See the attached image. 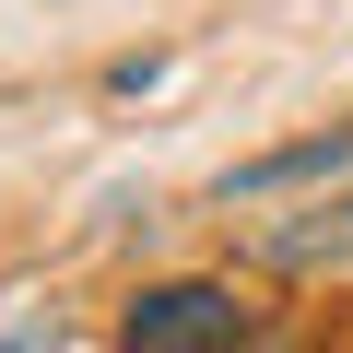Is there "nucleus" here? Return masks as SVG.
I'll use <instances>...</instances> for the list:
<instances>
[{"label":"nucleus","mask_w":353,"mask_h":353,"mask_svg":"<svg viewBox=\"0 0 353 353\" xmlns=\"http://www.w3.org/2000/svg\"><path fill=\"white\" fill-rule=\"evenodd\" d=\"M248 259L259 271H353V189H318L294 212H259L248 224Z\"/></svg>","instance_id":"f03ea898"},{"label":"nucleus","mask_w":353,"mask_h":353,"mask_svg":"<svg viewBox=\"0 0 353 353\" xmlns=\"http://www.w3.org/2000/svg\"><path fill=\"white\" fill-rule=\"evenodd\" d=\"M353 165V130H306V141H271V153H248L236 176H224V212H248V201H283V189H318V176H341Z\"/></svg>","instance_id":"7ed1b4c3"},{"label":"nucleus","mask_w":353,"mask_h":353,"mask_svg":"<svg viewBox=\"0 0 353 353\" xmlns=\"http://www.w3.org/2000/svg\"><path fill=\"white\" fill-rule=\"evenodd\" d=\"M248 330V306H236V283H141L130 294V318H118V353H224Z\"/></svg>","instance_id":"f257e3e1"}]
</instances>
